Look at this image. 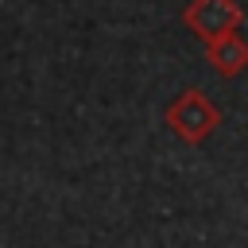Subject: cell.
<instances>
[{"label":"cell","mask_w":248,"mask_h":248,"mask_svg":"<svg viewBox=\"0 0 248 248\" xmlns=\"http://www.w3.org/2000/svg\"><path fill=\"white\" fill-rule=\"evenodd\" d=\"M163 120H167V128H170L182 143H205V140L217 132V124H221V108H217L202 89H182V93L167 105Z\"/></svg>","instance_id":"obj_1"},{"label":"cell","mask_w":248,"mask_h":248,"mask_svg":"<svg viewBox=\"0 0 248 248\" xmlns=\"http://www.w3.org/2000/svg\"><path fill=\"white\" fill-rule=\"evenodd\" d=\"M240 19H244V8L236 0H190L182 8V23L202 39V46L229 35V31H236Z\"/></svg>","instance_id":"obj_2"},{"label":"cell","mask_w":248,"mask_h":248,"mask_svg":"<svg viewBox=\"0 0 248 248\" xmlns=\"http://www.w3.org/2000/svg\"><path fill=\"white\" fill-rule=\"evenodd\" d=\"M205 58L221 78H240L248 70V39L240 31H229V35L205 43Z\"/></svg>","instance_id":"obj_3"}]
</instances>
